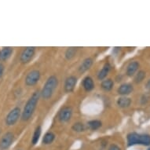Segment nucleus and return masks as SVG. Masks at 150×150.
Listing matches in <instances>:
<instances>
[{
  "label": "nucleus",
  "mask_w": 150,
  "mask_h": 150,
  "mask_svg": "<svg viewBox=\"0 0 150 150\" xmlns=\"http://www.w3.org/2000/svg\"><path fill=\"white\" fill-rule=\"evenodd\" d=\"M40 98V91H35L30 98L25 104L24 110L21 112V120L23 121H28L34 113L35 110L36 108L37 104L39 102V99Z\"/></svg>",
  "instance_id": "1"
},
{
  "label": "nucleus",
  "mask_w": 150,
  "mask_h": 150,
  "mask_svg": "<svg viewBox=\"0 0 150 150\" xmlns=\"http://www.w3.org/2000/svg\"><path fill=\"white\" fill-rule=\"evenodd\" d=\"M58 85V79L55 76H50L47 79L42 91H40V96L43 99L50 98Z\"/></svg>",
  "instance_id": "2"
},
{
  "label": "nucleus",
  "mask_w": 150,
  "mask_h": 150,
  "mask_svg": "<svg viewBox=\"0 0 150 150\" xmlns=\"http://www.w3.org/2000/svg\"><path fill=\"white\" fill-rule=\"evenodd\" d=\"M21 116V110L19 107H15L9 112L7 116L5 119L6 125L9 126H13L15 123H17L19 118Z\"/></svg>",
  "instance_id": "3"
},
{
  "label": "nucleus",
  "mask_w": 150,
  "mask_h": 150,
  "mask_svg": "<svg viewBox=\"0 0 150 150\" xmlns=\"http://www.w3.org/2000/svg\"><path fill=\"white\" fill-rule=\"evenodd\" d=\"M14 141V134L12 132H6L0 138V150H6L12 145Z\"/></svg>",
  "instance_id": "4"
},
{
  "label": "nucleus",
  "mask_w": 150,
  "mask_h": 150,
  "mask_svg": "<svg viewBox=\"0 0 150 150\" xmlns=\"http://www.w3.org/2000/svg\"><path fill=\"white\" fill-rule=\"evenodd\" d=\"M35 54V47H28L23 50L20 56V61L22 64H27L31 62Z\"/></svg>",
  "instance_id": "5"
},
{
  "label": "nucleus",
  "mask_w": 150,
  "mask_h": 150,
  "mask_svg": "<svg viewBox=\"0 0 150 150\" xmlns=\"http://www.w3.org/2000/svg\"><path fill=\"white\" fill-rule=\"evenodd\" d=\"M40 79V71L39 70L34 69L29 71L25 77V83L28 86H34L39 82Z\"/></svg>",
  "instance_id": "6"
},
{
  "label": "nucleus",
  "mask_w": 150,
  "mask_h": 150,
  "mask_svg": "<svg viewBox=\"0 0 150 150\" xmlns=\"http://www.w3.org/2000/svg\"><path fill=\"white\" fill-rule=\"evenodd\" d=\"M72 113H73L72 108L69 106H65L64 108H62V110L59 112L58 119L62 123H66L71 120Z\"/></svg>",
  "instance_id": "7"
},
{
  "label": "nucleus",
  "mask_w": 150,
  "mask_h": 150,
  "mask_svg": "<svg viewBox=\"0 0 150 150\" xmlns=\"http://www.w3.org/2000/svg\"><path fill=\"white\" fill-rule=\"evenodd\" d=\"M77 78L75 76H70L66 78L64 81V89L66 93H71L74 91V89L76 86Z\"/></svg>",
  "instance_id": "8"
},
{
  "label": "nucleus",
  "mask_w": 150,
  "mask_h": 150,
  "mask_svg": "<svg viewBox=\"0 0 150 150\" xmlns=\"http://www.w3.org/2000/svg\"><path fill=\"white\" fill-rule=\"evenodd\" d=\"M133 91L134 86H132V84L125 83L121 84L120 86H119L118 90H117V93L122 95V96H127L128 94H130V93H132Z\"/></svg>",
  "instance_id": "9"
},
{
  "label": "nucleus",
  "mask_w": 150,
  "mask_h": 150,
  "mask_svg": "<svg viewBox=\"0 0 150 150\" xmlns=\"http://www.w3.org/2000/svg\"><path fill=\"white\" fill-rule=\"evenodd\" d=\"M139 66H140V64L136 61L130 62V64L127 65V71H126L127 76L129 77L134 76L136 74V72H137V71L138 70Z\"/></svg>",
  "instance_id": "10"
},
{
  "label": "nucleus",
  "mask_w": 150,
  "mask_h": 150,
  "mask_svg": "<svg viewBox=\"0 0 150 150\" xmlns=\"http://www.w3.org/2000/svg\"><path fill=\"white\" fill-rule=\"evenodd\" d=\"M93 61L91 57H87L86 59H84L79 66V71L80 73L86 72L87 70L91 69V66L93 65Z\"/></svg>",
  "instance_id": "11"
},
{
  "label": "nucleus",
  "mask_w": 150,
  "mask_h": 150,
  "mask_svg": "<svg viewBox=\"0 0 150 150\" xmlns=\"http://www.w3.org/2000/svg\"><path fill=\"white\" fill-rule=\"evenodd\" d=\"M127 145L129 146L132 145H139V140H140V134L132 132L127 134Z\"/></svg>",
  "instance_id": "12"
},
{
  "label": "nucleus",
  "mask_w": 150,
  "mask_h": 150,
  "mask_svg": "<svg viewBox=\"0 0 150 150\" xmlns=\"http://www.w3.org/2000/svg\"><path fill=\"white\" fill-rule=\"evenodd\" d=\"M13 50L12 47H3V49L0 50V61L1 62H4L6 61L11 57Z\"/></svg>",
  "instance_id": "13"
},
{
  "label": "nucleus",
  "mask_w": 150,
  "mask_h": 150,
  "mask_svg": "<svg viewBox=\"0 0 150 150\" xmlns=\"http://www.w3.org/2000/svg\"><path fill=\"white\" fill-rule=\"evenodd\" d=\"M131 99L130 98H127L126 96H122L120 98H119L116 103H117V105L120 107V108H126L130 107V105H131Z\"/></svg>",
  "instance_id": "14"
},
{
  "label": "nucleus",
  "mask_w": 150,
  "mask_h": 150,
  "mask_svg": "<svg viewBox=\"0 0 150 150\" xmlns=\"http://www.w3.org/2000/svg\"><path fill=\"white\" fill-rule=\"evenodd\" d=\"M110 70V64H109V63H105V64H104L103 68L99 71L98 74V79L99 80H102V79H105V77L108 76Z\"/></svg>",
  "instance_id": "15"
},
{
  "label": "nucleus",
  "mask_w": 150,
  "mask_h": 150,
  "mask_svg": "<svg viewBox=\"0 0 150 150\" xmlns=\"http://www.w3.org/2000/svg\"><path fill=\"white\" fill-rule=\"evenodd\" d=\"M83 86L84 90L87 92L92 91L94 88V82H93V79L90 76L85 77L83 81Z\"/></svg>",
  "instance_id": "16"
},
{
  "label": "nucleus",
  "mask_w": 150,
  "mask_h": 150,
  "mask_svg": "<svg viewBox=\"0 0 150 150\" xmlns=\"http://www.w3.org/2000/svg\"><path fill=\"white\" fill-rule=\"evenodd\" d=\"M113 86L114 82L112 79H104L101 83V87L105 91H110L113 88Z\"/></svg>",
  "instance_id": "17"
},
{
  "label": "nucleus",
  "mask_w": 150,
  "mask_h": 150,
  "mask_svg": "<svg viewBox=\"0 0 150 150\" xmlns=\"http://www.w3.org/2000/svg\"><path fill=\"white\" fill-rule=\"evenodd\" d=\"M41 133H42V127H41V126H38V127H36V128H35V130L34 131V134H33V136H32V145H36L37 142H39V139H40V136H41Z\"/></svg>",
  "instance_id": "18"
},
{
  "label": "nucleus",
  "mask_w": 150,
  "mask_h": 150,
  "mask_svg": "<svg viewBox=\"0 0 150 150\" xmlns=\"http://www.w3.org/2000/svg\"><path fill=\"white\" fill-rule=\"evenodd\" d=\"M55 139V134L51 131L47 132L42 138V143L44 145H50Z\"/></svg>",
  "instance_id": "19"
},
{
  "label": "nucleus",
  "mask_w": 150,
  "mask_h": 150,
  "mask_svg": "<svg viewBox=\"0 0 150 150\" xmlns=\"http://www.w3.org/2000/svg\"><path fill=\"white\" fill-rule=\"evenodd\" d=\"M101 126H102V123L100 120H93L89 121L87 123V127L92 130H98V129L101 127Z\"/></svg>",
  "instance_id": "20"
},
{
  "label": "nucleus",
  "mask_w": 150,
  "mask_h": 150,
  "mask_svg": "<svg viewBox=\"0 0 150 150\" xmlns=\"http://www.w3.org/2000/svg\"><path fill=\"white\" fill-rule=\"evenodd\" d=\"M77 52V48L76 47H69L66 50V51L64 53V57L67 60H71L73 58Z\"/></svg>",
  "instance_id": "21"
},
{
  "label": "nucleus",
  "mask_w": 150,
  "mask_h": 150,
  "mask_svg": "<svg viewBox=\"0 0 150 150\" xmlns=\"http://www.w3.org/2000/svg\"><path fill=\"white\" fill-rule=\"evenodd\" d=\"M145 76H146V73H145V71L143 70H140L138 71V73H136L134 75V81L136 83H140L142 82L145 79Z\"/></svg>",
  "instance_id": "22"
},
{
  "label": "nucleus",
  "mask_w": 150,
  "mask_h": 150,
  "mask_svg": "<svg viewBox=\"0 0 150 150\" xmlns=\"http://www.w3.org/2000/svg\"><path fill=\"white\" fill-rule=\"evenodd\" d=\"M71 129L76 131V132H83L84 130H86V126L84 125L83 123L81 122H77L75 123L71 127Z\"/></svg>",
  "instance_id": "23"
},
{
  "label": "nucleus",
  "mask_w": 150,
  "mask_h": 150,
  "mask_svg": "<svg viewBox=\"0 0 150 150\" xmlns=\"http://www.w3.org/2000/svg\"><path fill=\"white\" fill-rule=\"evenodd\" d=\"M139 145L149 146L150 145V135L149 134H140V140H139Z\"/></svg>",
  "instance_id": "24"
},
{
  "label": "nucleus",
  "mask_w": 150,
  "mask_h": 150,
  "mask_svg": "<svg viewBox=\"0 0 150 150\" xmlns=\"http://www.w3.org/2000/svg\"><path fill=\"white\" fill-rule=\"evenodd\" d=\"M108 150H121L120 147L116 144H112L108 148Z\"/></svg>",
  "instance_id": "25"
},
{
  "label": "nucleus",
  "mask_w": 150,
  "mask_h": 150,
  "mask_svg": "<svg viewBox=\"0 0 150 150\" xmlns=\"http://www.w3.org/2000/svg\"><path fill=\"white\" fill-rule=\"evenodd\" d=\"M3 72H4V66L2 63H0V78L3 75Z\"/></svg>",
  "instance_id": "26"
},
{
  "label": "nucleus",
  "mask_w": 150,
  "mask_h": 150,
  "mask_svg": "<svg viewBox=\"0 0 150 150\" xmlns=\"http://www.w3.org/2000/svg\"><path fill=\"white\" fill-rule=\"evenodd\" d=\"M146 88L150 91V79L149 80H148V82L146 83Z\"/></svg>",
  "instance_id": "27"
},
{
  "label": "nucleus",
  "mask_w": 150,
  "mask_h": 150,
  "mask_svg": "<svg viewBox=\"0 0 150 150\" xmlns=\"http://www.w3.org/2000/svg\"><path fill=\"white\" fill-rule=\"evenodd\" d=\"M148 150H150V147L149 148V149H148Z\"/></svg>",
  "instance_id": "28"
}]
</instances>
